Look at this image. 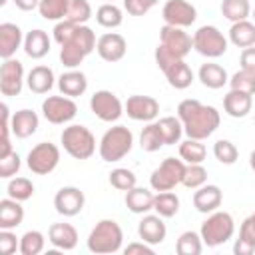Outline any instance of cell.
I'll use <instances>...</instances> for the list:
<instances>
[{
	"mask_svg": "<svg viewBox=\"0 0 255 255\" xmlns=\"http://www.w3.org/2000/svg\"><path fill=\"white\" fill-rule=\"evenodd\" d=\"M177 118L183 124V133L191 139H207L221 124L217 108L201 104L199 100H181L177 106Z\"/></svg>",
	"mask_w": 255,
	"mask_h": 255,
	"instance_id": "cell-1",
	"label": "cell"
},
{
	"mask_svg": "<svg viewBox=\"0 0 255 255\" xmlns=\"http://www.w3.org/2000/svg\"><path fill=\"white\" fill-rule=\"evenodd\" d=\"M96 34L90 26L78 24L74 34L60 46V62L68 70H76L94 50H96Z\"/></svg>",
	"mask_w": 255,
	"mask_h": 255,
	"instance_id": "cell-2",
	"label": "cell"
},
{
	"mask_svg": "<svg viewBox=\"0 0 255 255\" xmlns=\"http://www.w3.org/2000/svg\"><path fill=\"white\" fill-rule=\"evenodd\" d=\"M122 243H124V231L116 219H100L86 239L88 249L98 255L116 253L122 249Z\"/></svg>",
	"mask_w": 255,
	"mask_h": 255,
	"instance_id": "cell-3",
	"label": "cell"
},
{
	"mask_svg": "<svg viewBox=\"0 0 255 255\" xmlns=\"http://www.w3.org/2000/svg\"><path fill=\"white\" fill-rule=\"evenodd\" d=\"M131 147H133L131 129L126 126H114L102 135L100 145H98V153L104 161L114 163V161L124 159L131 151Z\"/></svg>",
	"mask_w": 255,
	"mask_h": 255,
	"instance_id": "cell-4",
	"label": "cell"
},
{
	"mask_svg": "<svg viewBox=\"0 0 255 255\" xmlns=\"http://www.w3.org/2000/svg\"><path fill=\"white\" fill-rule=\"evenodd\" d=\"M60 141H62V147L66 149V153L72 155L74 159H88L96 153V137L86 126L72 124V126L64 128Z\"/></svg>",
	"mask_w": 255,
	"mask_h": 255,
	"instance_id": "cell-5",
	"label": "cell"
},
{
	"mask_svg": "<svg viewBox=\"0 0 255 255\" xmlns=\"http://www.w3.org/2000/svg\"><path fill=\"white\" fill-rule=\"evenodd\" d=\"M235 233V221L227 211H213L207 215V219L201 223L199 235L203 239V245L207 247H219L227 243Z\"/></svg>",
	"mask_w": 255,
	"mask_h": 255,
	"instance_id": "cell-6",
	"label": "cell"
},
{
	"mask_svg": "<svg viewBox=\"0 0 255 255\" xmlns=\"http://www.w3.org/2000/svg\"><path fill=\"white\" fill-rule=\"evenodd\" d=\"M191 38H193V50L205 58H211V60L223 56L227 52V46H229V40L223 36V32L211 24L199 26Z\"/></svg>",
	"mask_w": 255,
	"mask_h": 255,
	"instance_id": "cell-7",
	"label": "cell"
},
{
	"mask_svg": "<svg viewBox=\"0 0 255 255\" xmlns=\"http://www.w3.org/2000/svg\"><path fill=\"white\" fill-rule=\"evenodd\" d=\"M187 163L179 157H165L149 175V187L153 191H171L175 185L183 181Z\"/></svg>",
	"mask_w": 255,
	"mask_h": 255,
	"instance_id": "cell-8",
	"label": "cell"
},
{
	"mask_svg": "<svg viewBox=\"0 0 255 255\" xmlns=\"http://www.w3.org/2000/svg\"><path fill=\"white\" fill-rule=\"evenodd\" d=\"M58 163H60V147L56 143H52V141L36 143L26 155V165L36 175L52 173L58 167Z\"/></svg>",
	"mask_w": 255,
	"mask_h": 255,
	"instance_id": "cell-9",
	"label": "cell"
},
{
	"mask_svg": "<svg viewBox=\"0 0 255 255\" xmlns=\"http://www.w3.org/2000/svg\"><path fill=\"white\" fill-rule=\"evenodd\" d=\"M78 114V106L74 102V98L68 96H48L42 102V116L46 118V122L54 124V126H62L68 124L76 118Z\"/></svg>",
	"mask_w": 255,
	"mask_h": 255,
	"instance_id": "cell-10",
	"label": "cell"
},
{
	"mask_svg": "<svg viewBox=\"0 0 255 255\" xmlns=\"http://www.w3.org/2000/svg\"><path fill=\"white\" fill-rule=\"evenodd\" d=\"M90 110L96 118H100L102 122H108V124L118 122L122 118V114L126 112L120 98L110 90L94 92V96L90 98Z\"/></svg>",
	"mask_w": 255,
	"mask_h": 255,
	"instance_id": "cell-11",
	"label": "cell"
},
{
	"mask_svg": "<svg viewBox=\"0 0 255 255\" xmlns=\"http://www.w3.org/2000/svg\"><path fill=\"white\" fill-rule=\"evenodd\" d=\"M159 44L175 58H185L193 48V38L185 32V28L163 24L159 30Z\"/></svg>",
	"mask_w": 255,
	"mask_h": 255,
	"instance_id": "cell-12",
	"label": "cell"
},
{
	"mask_svg": "<svg viewBox=\"0 0 255 255\" xmlns=\"http://www.w3.org/2000/svg\"><path fill=\"white\" fill-rule=\"evenodd\" d=\"M24 66L20 60L16 58H8L4 60V64L0 66V92L2 96H18L24 88Z\"/></svg>",
	"mask_w": 255,
	"mask_h": 255,
	"instance_id": "cell-13",
	"label": "cell"
},
{
	"mask_svg": "<svg viewBox=\"0 0 255 255\" xmlns=\"http://www.w3.org/2000/svg\"><path fill=\"white\" fill-rule=\"evenodd\" d=\"M161 18L169 26L187 28L197 20V10L187 0H167L161 8Z\"/></svg>",
	"mask_w": 255,
	"mask_h": 255,
	"instance_id": "cell-14",
	"label": "cell"
},
{
	"mask_svg": "<svg viewBox=\"0 0 255 255\" xmlns=\"http://www.w3.org/2000/svg\"><path fill=\"white\" fill-rule=\"evenodd\" d=\"M124 110L128 114V118L135 120V122H153L159 114V102L151 96H141V94H135V96H129L128 102L124 104Z\"/></svg>",
	"mask_w": 255,
	"mask_h": 255,
	"instance_id": "cell-15",
	"label": "cell"
},
{
	"mask_svg": "<svg viewBox=\"0 0 255 255\" xmlns=\"http://www.w3.org/2000/svg\"><path fill=\"white\" fill-rule=\"evenodd\" d=\"M86 205V195L80 187H74V185H66V187H60L54 195V207L60 215L64 217H74L78 215Z\"/></svg>",
	"mask_w": 255,
	"mask_h": 255,
	"instance_id": "cell-16",
	"label": "cell"
},
{
	"mask_svg": "<svg viewBox=\"0 0 255 255\" xmlns=\"http://www.w3.org/2000/svg\"><path fill=\"white\" fill-rule=\"evenodd\" d=\"M96 52L98 56L104 60V62H120L126 52H128V42L122 34L118 32H106L98 38V44H96Z\"/></svg>",
	"mask_w": 255,
	"mask_h": 255,
	"instance_id": "cell-17",
	"label": "cell"
},
{
	"mask_svg": "<svg viewBox=\"0 0 255 255\" xmlns=\"http://www.w3.org/2000/svg\"><path fill=\"white\" fill-rule=\"evenodd\" d=\"M24 46V34L20 26L14 22H2L0 24V58L8 60L14 58V54Z\"/></svg>",
	"mask_w": 255,
	"mask_h": 255,
	"instance_id": "cell-18",
	"label": "cell"
},
{
	"mask_svg": "<svg viewBox=\"0 0 255 255\" xmlns=\"http://www.w3.org/2000/svg\"><path fill=\"white\" fill-rule=\"evenodd\" d=\"M137 235L141 241L149 243V245H159L163 243L165 235H167V227L163 223V217L161 215H143L139 225H137Z\"/></svg>",
	"mask_w": 255,
	"mask_h": 255,
	"instance_id": "cell-19",
	"label": "cell"
},
{
	"mask_svg": "<svg viewBox=\"0 0 255 255\" xmlns=\"http://www.w3.org/2000/svg\"><path fill=\"white\" fill-rule=\"evenodd\" d=\"M221 201H223V191H221V187L219 185H201V187H197L195 189V193H193V207L199 211V213H213V211H217L219 209V205H221Z\"/></svg>",
	"mask_w": 255,
	"mask_h": 255,
	"instance_id": "cell-20",
	"label": "cell"
},
{
	"mask_svg": "<svg viewBox=\"0 0 255 255\" xmlns=\"http://www.w3.org/2000/svg\"><path fill=\"white\" fill-rule=\"evenodd\" d=\"M78 231L72 223H52L48 229V241L62 251H72L78 245Z\"/></svg>",
	"mask_w": 255,
	"mask_h": 255,
	"instance_id": "cell-21",
	"label": "cell"
},
{
	"mask_svg": "<svg viewBox=\"0 0 255 255\" xmlns=\"http://www.w3.org/2000/svg\"><path fill=\"white\" fill-rule=\"evenodd\" d=\"M38 124H40L38 114L32 112V110H28V108H24V110H18V112L12 116V120H10V129H12V133H14L18 139H26V137H30L32 133H36Z\"/></svg>",
	"mask_w": 255,
	"mask_h": 255,
	"instance_id": "cell-22",
	"label": "cell"
},
{
	"mask_svg": "<svg viewBox=\"0 0 255 255\" xmlns=\"http://www.w3.org/2000/svg\"><path fill=\"white\" fill-rule=\"evenodd\" d=\"M253 108V96L239 92V90H229L223 98V110L229 118H245Z\"/></svg>",
	"mask_w": 255,
	"mask_h": 255,
	"instance_id": "cell-23",
	"label": "cell"
},
{
	"mask_svg": "<svg viewBox=\"0 0 255 255\" xmlns=\"http://www.w3.org/2000/svg\"><path fill=\"white\" fill-rule=\"evenodd\" d=\"M153 199H155V193L149 191L147 187H131L129 191H126V207L131 211V213H137V215H145L147 211L153 209Z\"/></svg>",
	"mask_w": 255,
	"mask_h": 255,
	"instance_id": "cell-24",
	"label": "cell"
},
{
	"mask_svg": "<svg viewBox=\"0 0 255 255\" xmlns=\"http://www.w3.org/2000/svg\"><path fill=\"white\" fill-rule=\"evenodd\" d=\"M54 82H56L54 70L48 66H34L26 76V86L34 94H48L54 88Z\"/></svg>",
	"mask_w": 255,
	"mask_h": 255,
	"instance_id": "cell-25",
	"label": "cell"
},
{
	"mask_svg": "<svg viewBox=\"0 0 255 255\" xmlns=\"http://www.w3.org/2000/svg\"><path fill=\"white\" fill-rule=\"evenodd\" d=\"M197 78H199V82H201L205 88H209V90H219V88H223L225 84H229V74H227V70H225L223 66L215 64V62H205V64H201V68H199V72H197Z\"/></svg>",
	"mask_w": 255,
	"mask_h": 255,
	"instance_id": "cell-26",
	"label": "cell"
},
{
	"mask_svg": "<svg viewBox=\"0 0 255 255\" xmlns=\"http://www.w3.org/2000/svg\"><path fill=\"white\" fill-rule=\"evenodd\" d=\"M58 88L68 98H78L88 90V78L80 70H68L58 78Z\"/></svg>",
	"mask_w": 255,
	"mask_h": 255,
	"instance_id": "cell-27",
	"label": "cell"
},
{
	"mask_svg": "<svg viewBox=\"0 0 255 255\" xmlns=\"http://www.w3.org/2000/svg\"><path fill=\"white\" fill-rule=\"evenodd\" d=\"M50 38H48V34L44 32V30H40V28H36V30H30L26 36H24V52H26V56L28 58H32V60H40V58H44L48 52H50Z\"/></svg>",
	"mask_w": 255,
	"mask_h": 255,
	"instance_id": "cell-28",
	"label": "cell"
},
{
	"mask_svg": "<svg viewBox=\"0 0 255 255\" xmlns=\"http://www.w3.org/2000/svg\"><path fill=\"white\" fill-rule=\"evenodd\" d=\"M22 201L6 197L0 201V229H16L24 221V207Z\"/></svg>",
	"mask_w": 255,
	"mask_h": 255,
	"instance_id": "cell-29",
	"label": "cell"
},
{
	"mask_svg": "<svg viewBox=\"0 0 255 255\" xmlns=\"http://www.w3.org/2000/svg\"><path fill=\"white\" fill-rule=\"evenodd\" d=\"M161 72L165 74L169 86L175 88V90H185V88H189L191 82H193V72H191V68H189L183 60L171 62V64H169L165 70H161Z\"/></svg>",
	"mask_w": 255,
	"mask_h": 255,
	"instance_id": "cell-30",
	"label": "cell"
},
{
	"mask_svg": "<svg viewBox=\"0 0 255 255\" xmlns=\"http://www.w3.org/2000/svg\"><path fill=\"white\" fill-rule=\"evenodd\" d=\"M229 42L237 48L255 46V22H249V20L233 22L229 28Z\"/></svg>",
	"mask_w": 255,
	"mask_h": 255,
	"instance_id": "cell-31",
	"label": "cell"
},
{
	"mask_svg": "<svg viewBox=\"0 0 255 255\" xmlns=\"http://www.w3.org/2000/svg\"><path fill=\"white\" fill-rule=\"evenodd\" d=\"M233 253L235 255H253L255 253V221L251 215L239 227V239H235V243H233Z\"/></svg>",
	"mask_w": 255,
	"mask_h": 255,
	"instance_id": "cell-32",
	"label": "cell"
},
{
	"mask_svg": "<svg viewBox=\"0 0 255 255\" xmlns=\"http://www.w3.org/2000/svg\"><path fill=\"white\" fill-rule=\"evenodd\" d=\"M96 22H98L102 28L114 30V28L122 26V22H124V12H122V8L116 6L114 2H106V4H102V6L96 10Z\"/></svg>",
	"mask_w": 255,
	"mask_h": 255,
	"instance_id": "cell-33",
	"label": "cell"
},
{
	"mask_svg": "<svg viewBox=\"0 0 255 255\" xmlns=\"http://www.w3.org/2000/svg\"><path fill=\"white\" fill-rule=\"evenodd\" d=\"M153 211L161 215L163 219H169L177 215L179 211V197L173 191H157L153 199Z\"/></svg>",
	"mask_w": 255,
	"mask_h": 255,
	"instance_id": "cell-34",
	"label": "cell"
},
{
	"mask_svg": "<svg viewBox=\"0 0 255 255\" xmlns=\"http://www.w3.org/2000/svg\"><path fill=\"white\" fill-rule=\"evenodd\" d=\"M159 126V131H161V137H163V143L165 145H175L179 143L181 135H183V124L179 118H173V116H165L157 122Z\"/></svg>",
	"mask_w": 255,
	"mask_h": 255,
	"instance_id": "cell-35",
	"label": "cell"
},
{
	"mask_svg": "<svg viewBox=\"0 0 255 255\" xmlns=\"http://www.w3.org/2000/svg\"><path fill=\"white\" fill-rule=\"evenodd\" d=\"M221 14L233 24L239 20H247L251 16L249 0H221Z\"/></svg>",
	"mask_w": 255,
	"mask_h": 255,
	"instance_id": "cell-36",
	"label": "cell"
},
{
	"mask_svg": "<svg viewBox=\"0 0 255 255\" xmlns=\"http://www.w3.org/2000/svg\"><path fill=\"white\" fill-rule=\"evenodd\" d=\"M70 2L72 0H40V6H38V12L44 20H50V22H60L66 18V12L70 8Z\"/></svg>",
	"mask_w": 255,
	"mask_h": 255,
	"instance_id": "cell-37",
	"label": "cell"
},
{
	"mask_svg": "<svg viewBox=\"0 0 255 255\" xmlns=\"http://www.w3.org/2000/svg\"><path fill=\"white\" fill-rule=\"evenodd\" d=\"M207 155V149L205 145L201 143V139H191L187 137L185 141L179 143V157L185 161V163H203Z\"/></svg>",
	"mask_w": 255,
	"mask_h": 255,
	"instance_id": "cell-38",
	"label": "cell"
},
{
	"mask_svg": "<svg viewBox=\"0 0 255 255\" xmlns=\"http://www.w3.org/2000/svg\"><path fill=\"white\" fill-rule=\"evenodd\" d=\"M203 249V239L195 231H183L175 241L177 255H199Z\"/></svg>",
	"mask_w": 255,
	"mask_h": 255,
	"instance_id": "cell-39",
	"label": "cell"
},
{
	"mask_svg": "<svg viewBox=\"0 0 255 255\" xmlns=\"http://www.w3.org/2000/svg\"><path fill=\"white\" fill-rule=\"evenodd\" d=\"M139 145H141L143 151H149V153H153V151H157L161 145H165L157 122H149V124L141 129V133H139Z\"/></svg>",
	"mask_w": 255,
	"mask_h": 255,
	"instance_id": "cell-40",
	"label": "cell"
},
{
	"mask_svg": "<svg viewBox=\"0 0 255 255\" xmlns=\"http://www.w3.org/2000/svg\"><path fill=\"white\" fill-rule=\"evenodd\" d=\"M46 247V237L38 229H30L20 237V253L22 255H38Z\"/></svg>",
	"mask_w": 255,
	"mask_h": 255,
	"instance_id": "cell-41",
	"label": "cell"
},
{
	"mask_svg": "<svg viewBox=\"0 0 255 255\" xmlns=\"http://www.w3.org/2000/svg\"><path fill=\"white\" fill-rule=\"evenodd\" d=\"M36 187L28 177H12L6 185V193L8 197L16 199V201H28L34 195Z\"/></svg>",
	"mask_w": 255,
	"mask_h": 255,
	"instance_id": "cell-42",
	"label": "cell"
},
{
	"mask_svg": "<svg viewBox=\"0 0 255 255\" xmlns=\"http://www.w3.org/2000/svg\"><path fill=\"white\" fill-rule=\"evenodd\" d=\"M108 179H110V185L116 187L118 191H129L131 187L137 185L135 173L131 169H128V167H116V169H112Z\"/></svg>",
	"mask_w": 255,
	"mask_h": 255,
	"instance_id": "cell-43",
	"label": "cell"
},
{
	"mask_svg": "<svg viewBox=\"0 0 255 255\" xmlns=\"http://www.w3.org/2000/svg\"><path fill=\"white\" fill-rule=\"evenodd\" d=\"M213 155H215V159L219 163L233 165L237 161V157H239V151H237V147H235L233 141H229V139H217L213 143Z\"/></svg>",
	"mask_w": 255,
	"mask_h": 255,
	"instance_id": "cell-44",
	"label": "cell"
},
{
	"mask_svg": "<svg viewBox=\"0 0 255 255\" xmlns=\"http://www.w3.org/2000/svg\"><path fill=\"white\" fill-rule=\"evenodd\" d=\"M229 88H231V90L245 92V94H249V96H255V72L237 70V72L229 78Z\"/></svg>",
	"mask_w": 255,
	"mask_h": 255,
	"instance_id": "cell-45",
	"label": "cell"
},
{
	"mask_svg": "<svg viewBox=\"0 0 255 255\" xmlns=\"http://www.w3.org/2000/svg\"><path fill=\"white\" fill-rule=\"evenodd\" d=\"M90 18H92V6H90V2L88 0H72L64 20H70L74 24H86Z\"/></svg>",
	"mask_w": 255,
	"mask_h": 255,
	"instance_id": "cell-46",
	"label": "cell"
},
{
	"mask_svg": "<svg viewBox=\"0 0 255 255\" xmlns=\"http://www.w3.org/2000/svg\"><path fill=\"white\" fill-rule=\"evenodd\" d=\"M207 181V169L201 163H187L185 175H183V185L189 189H197Z\"/></svg>",
	"mask_w": 255,
	"mask_h": 255,
	"instance_id": "cell-47",
	"label": "cell"
},
{
	"mask_svg": "<svg viewBox=\"0 0 255 255\" xmlns=\"http://www.w3.org/2000/svg\"><path fill=\"white\" fill-rule=\"evenodd\" d=\"M20 165H22V159H20V155H18L16 151H12V153L0 157V177H2V179H10L12 175L18 173Z\"/></svg>",
	"mask_w": 255,
	"mask_h": 255,
	"instance_id": "cell-48",
	"label": "cell"
},
{
	"mask_svg": "<svg viewBox=\"0 0 255 255\" xmlns=\"http://www.w3.org/2000/svg\"><path fill=\"white\" fill-rule=\"evenodd\" d=\"M159 0H124V10L129 16H143L147 14Z\"/></svg>",
	"mask_w": 255,
	"mask_h": 255,
	"instance_id": "cell-49",
	"label": "cell"
},
{
	"mask_svg": "<svg viewBox=\"0 0 255 255\" xmlns=\"http://www.w3.org/2000/svg\"><path fill=\"white\" fill-rule=\"evenodd\" d=\"M16 249H20V239L12 233V229H0V253L12 255Z\"/></svg>",
	"mask_w": 255,
	"mask_h": 255,
	"instance_id": "cell-50",
	"label": "cell"
},
{
	"mask_svg": "<svg viewBox=\"0 0 255 255\" xmlns=\"http://www.w3.org/2000/svg\"><path fill=\"white\" fill-rule=\"evenodd\" d=\"M76 26H78V24H74V22H70V20H60V22H56V26H54V30H52L54 40L62 46V44H64V42L74 34Z\"/></svg>",
	"mask_w": 255,
	"mask_h": 255,
	"instance_id": "cell-51",
	"label": "cell"
},
{
	"mask_svg": "<svg viewBox=\"0 0 255 255\" xmlns=\"http://www.w3.org/2000/svg\"><path fill=\"white\" fill-rule=\"evenodd\" d=\"M126 255H153V245L145 243V241H133L128 247H124Z\"/></svg>",
	"mask_w": 255,
	"mask_h": 255,
	"instance_id": "cell-52",
	"label": "cell"
},
{
	"mask_svg": "<svg viewBox=\"0 0 255 255\" xmlns=\"http://www.w3.org/2000/svg\"><path fill=\"white\" fill-rule=\"evenodd\" d=\"M239 66H241V70L255 72V46L243 48V52L239 56Z\"/></svg>",
	"mask_w": 255,
	"mask_h": 255,
	"instance_id": "cell-53",
	"label": "cell"
},
{
	"mask_svg": "<svg viewBox=\"0 0 255 255\" xmlns=\"http://www.w3.org/2000/svg\"><path fill=\"white\" fill-rule=\"evenodd\" d=\"M12 2H14L16 8H20L22 12H30V10H34V8L40 6V0H12Z\"/></svg>",
	"mask_w": 255,
	"mask_h": 255,
	"instance_id": "cell-54",
	"label": "cell"
},
{
	"mask_svg": "<svg viewBox=\"0 0 255 255\" xmlns=\"http://www.w3.org/2000/svg\"><path fill=\"white\" fill-rule=\"evenodd\" d=\"M249 165H251V169L255 171V149H253L251 155H249Z\"/></svg>",
	"mask_w": 255,
	"mask_h": 255,
	"instance_id": "cell-55",
	"label": "cell"
},
{
	"mask_svg": "<svg viewBox=\"0 0 255 255\" xmlns=\"http://www.w3.org/2000/svg\"><path fill=\"white\" fill-rule=\"evenodd\" d=\"M251 16H253V20H255V8H253V10H251Z\"/></svg>",
	"mask_w": 255,
	"mask_h": 255,
	"instance_id": "cell-56",
	"label": "cell"
},
{
	"mask_svg": "<svg viewBox=\"0 0 255 255\" xmlns=\"http://www.w3.org/2000/svg\"><path fill=\"white\" fill-rule=\"evenodd\" d=\"M6 2H8V0H0V4H2V6H4V4H6Z\"/></svg>",
	"mask_w": 255,
	"mask_h": 255,
	"instance_id": "cell-57",
	"label": "cell"
},
{
	"mask_svg": "<svg viewBox=\"0 0 255 255\" xmlns=\"http://www.w3.org/2000/svg\"><path fill=\"white\" fill-rule=\"evenodd\" d=\"M251 217H253V221H255V211H253V213H251Z\"/></svg>",
	"mask_w": 255,
	"mask_h": 255,
	"instance_id": "cell-58",
	"label": "cell"
},
{
	"mask_svg": "<svg viewBox=\"0 0 255 255\" xmlns=\"http://www.w3.org/2000/svg\"><path fill=\"white\" fill-rule=\"evenodd\" d=\"M108 2H114V0H108Z\"/></svg>",
	"mask_w": 255,
	"mask_h": 255,
	"instance_id": "cell-59",
	"label": "cell"
}]
</instances>
